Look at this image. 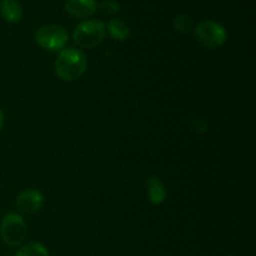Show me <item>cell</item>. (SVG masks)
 <instances>
[{"label":"cell","mask_w":256,"mask_h":256,"mask_svg":"<svg viewBox=\"0 0 256 256\" xmlns=\"http://www.w3.org/2000/svg\"><path fill=\"white\" fill-rule=\"evenodd\" d=\"M88 60L82 50L68 48L62 50L55 62V72L65 82L76 80L86 72Z\"/></svg>","instance_id":"6da1fadb"},{"label":"cell","mask_w":256,"mask_h":256,"mask_svg":"<svg viewBox=\"0 0 256 256\" xmlns=\"http://www.w3.org/2000/svg\"><path fill=\"white\" fill-rule=\"evenodd\" d=\"M106 28L102 20H84L76 25L72 32L75 44L84 49H92L104 40Z\"/></svg>","instance_id":"7a4b0ae2"},{"label":"cell","mask_w":256,"mask_h":256,"mask_svg":"<svg viewBox=\"0 0 256 256\" xmlns=\"http://www.w3.org/2000/svg\"><path fill=\"white\" fill-rule=\"evenodd\" d=\"M194 36L198 42L209 49L219 48L226 42V29L214 20H205L194 28Z\"/></svg>","instance_id":"3957f363"},{"label":"cell","mask_w":256,"mask_h":256,"mask_svg":"<svg viewBox=\"0 0 256 256\" xmlns=\"http://www.w3.org/2000/svg\"><path fill=\"white\" fill-rule=\"evenodd\" d=\"M0 235L8 246L16 248L22 244L26 238V222L16 212H10L2 219L0 225Z\"/></svg>","instance_id":"277c9868"},{"label":"cell","mask_w":256,"mask_h":256,"mask_svg":"<svg viewBox=\"0 0 256 256\" xmlns=\"http://www.w3.org/2000/svg\"><path fill=\"white\" fill-rule=\"evenodd\" d=\"M69 40V34L64 26L58 24H48L39 28L35 32V42L40 48L52 52L62 50Z\"/></svg>","instance_id":"5b68a950"},{"label":"cell","mask_w":256,"mask_h":256,"mask_svg":"<svg viewBox=\"0 0 256 256\" xmlns=\"http://www.w3.org/2000/svg\"><path fill=\"white\" fill-rule=\"evenodd\" d=\"M18 212L25 215H32L42 209L44 204V196L36 189L24 190L16 199Z\"/></svg>","instance_id":"8992f818"},{"label":"cell","mask_w":256,"mask_h":256,"mask_svg":"<svg viewBox=\"0 0 256 256\" xmlns=\"http://www.w3.org/2000/svg\"><path fill=\"white\" fill-rule=\"evenodd\" d=\"M98 4L95 0H68L65 2V12L75 19L85 20L95 14Z\"/></svg>","instance_id":"52a82bcc"},{"label":"cell","mask_w":256,"mask_h":256,"mask_svg":"<svg viewBox=\"0 0 256 256\" xmlns=\"http://www.w3.org/2000/svg\"><path fill=\"white\" fill-rule=\"evenodd\" d=\"M0 12L2 18L12 24L19 22L22 18V6L18 0H2Z\"/></svg>","instance_id":"ba28073f"},{"label":"cell","mask_w":256,"mask_h":256,"mask_svg":"<svg viewBox=\"0 0 256 256\" xmlns=\"http://www.w3.org/2000/svg\"><path fill=\"white\" fill-rule=\"evenodd\" d=\"M108 32L110 36L118 42H124V40L129 39L130 36V28L124 20L122 19H112L108 22L106 26Z\"/></svg>","instance_id":"9c48e42d"},{"label":"cell","mask_w":256,"mask_h":256,"mask_svg":"<svg viewBox=\"0 0 256 256\" xmlns=\"http://www.w3.org/2000/svg\"><path fill=\"white\" fill-rule=\"evenodd\" d=\"M148 194H149V200L154 205L162 204L166 198V192L162 185V182L158 179L156 176H152L148 182Z\"/></svg>","instance_id":"30bf717a"},{"label":"cell","mask_w":256,"mask_h":256,"mask_svg":"<svg viewBox=\"0 0 256 256\" xmlns=\"http://www.w3.org/2000/svg\"><path fill=\"white\" fill-rule=\"evenodd\" d=\"M15 256H49V252L40 242H29L18 250Z\"/></svg>","instance_id":"8fae6325"},{"label":"cell","mask_w":256,"mask_h":256,"mask_svg":"<svg viewBox=\"0 0 256 256\" xmlns=\"http://www.w3.org/2000/svg\"><path fill=\"white\" fill-rule=\"evenodd\" d=\"M172 26L176 32H182V34H188L192 30H194V22L190 16L188 15H178V16L174 18L172 20Z\"/></svg>","instance_id":"7c38bea8"},{"label":"cell","mask_w":256,"mask_h":256,"mask_svg":"<svg viewBox=\"0 0 256 256\" xmlns=\"http://www.w3.org/2000/svg\"><path fill=\"white\" fill-rule=\"evenodd\" d=\"M98 9L104 15L112 16V15H116L120 12V4L116 0H104V2L98 5Z\"/></svg>","instance_id":"4fadbf2b"},{"label":"cell","mask_w":256,"mask_h":256,"mask_svg":"<svg viewBox=\"0 0 256 256\" xmlns=\"http://www.w3.org/2000/svg\"><path fill=\"white\" fill-rule=\"evenodd\" d=\"M2 125H4V112L0 109V132H2Z\"/></svg>","instance_id":"5bb4252c"}]
</instances>
